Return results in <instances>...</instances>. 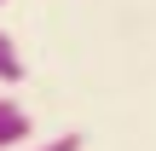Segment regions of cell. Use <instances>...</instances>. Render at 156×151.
<instances>
[{"label":"cell","instance_id":"obj_3","mask_svg":"<svg viewBox=\"0 0 156 151\" xmlns=\"http://www.w3.org/2000/svg\"><path fill=\"white\" fill-rule=\"evenodd\" d=\"M29 151H81V134L69 128V134H52V140H41V145H29Z\"/></svg>","mask_w":156,"mask_h":151},{"label":"cell","instance_id":"obj_4","mask_svg":"<svg viewBox=\"0 0 156 151\" xmlns=\"http://www.w3.org/2000/svg\"><path fill=\"white\" fill-rule=\"evenodd\" d=\"M6 111H17V105H12V99H0V116H6Z\"/></svg>","mask_w":156,"mask_h":151},{"label":"cell","instance_id":"obj_2","mask_svg":"<svg viewBox=\"0 0 156 151\" xmlns=\"http://www.w3.org/2000/svg\"><path fill=\"white\" fill-rule=\"evenodd\" d=\"M0 81L12 87V81H23V58H17V47H12V35L0 29Z\"/></svg>","mask_w":156,"mask_h":151},{"label":"cell","instance_id":"obj_1","mask_svg":"<svg viewBox=\"0 0 156 151\" xmlns=\"http://www.w3.org/2000/svg\"><path fill=\"white\" fill-rule=\"evenodd\" d=\"M23 140H29V111L17 105V111H6V116H0V151L23 145Z\"/></svg>","mask_w":156,"mask_h":151},{"label":"cell","instance_id":"obj_5","mask_svg":"<svg viewBox=\"0 0 156 151\" xmlns=\"http://www.w3.org/2000/svg\"><path fill=\"white\" fill-rule=\"evenodd\" d=\"M0 6H6V0H0Z\"/></svg>","mask_w":156,"mask_h":151}]
</instances>
